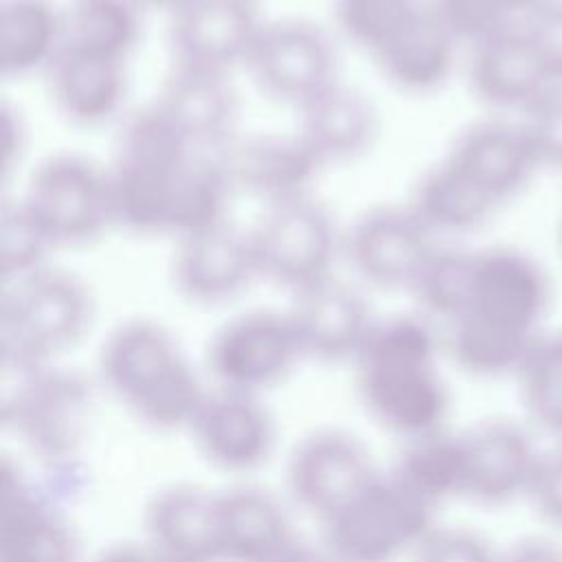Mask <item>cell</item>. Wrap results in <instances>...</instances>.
<instances>
[{"instance_id": "7bdbcfd3", "label": "cell", "mask_w": 562, "mask_h": 562, "mask_svg": "<svg viewBox=\"0 0 562 562\" xmlns=\"http://www.w3.org/2000/svg\"><path fill=\"white\" fill-rule=\"evenodd\" d=\"M24 125L22 119L4 108L2 110V121H0V147H2V167L4 171H11L15 162H20V156L24 151Z\"/></svg>"}, {"instance_id": "bcb514c9", "label": "cell", "mask_w": 562, "mask_h": 562, "mask_svg": "<svg viewBox=\"0 0 562 562\" xmlns=\"http://www.w3.org/2000/svg\"><path fill=\"white\" fill-rule=\"evenodd\" d=\"M92 562H160V558L149 549V544L123 542L103 549Z\"/></svg>"}, {"instance_id": "30bf717a", "label": "cell", "mask_w": 562, "mask_h": 562, "mask_svg": "<svg viewBox=\"0 0 562 562\" xmlns=\"http://www.w3.org/2000/svg\"><path fill=\"white\" fill-rule=\"evenodd\" d=\"M549 305L551 279L538 259L514 246L474 250L470 303L463 316L507 334L536 338L542 334Z\"/></svg>"}, {"instance_id": "e0dca14e", "label": "cell", "mask_w": 562, "mask_h": 562, "mask_svg": "<svg viewBox=\"0 0 562 562\" xmlns=\"http://www.w3.org/2000/svg\"><path fill=\"white\" fill-rule=\"evenodd\" d=\"M259 277L250 235L228 222L180 237L171 261L173 288L195 305L213 307L241 296Z\"/></svg>"}, {"instance_id": "ac0fdd59", "label": "cell", "mask_w": 562, "mask_h": 562, "mask_svg": "<svg viewBox=\"0 0 562 562\" xmlns=\"http://www.w3.org/2000/svg\"><path fill=\"white\" fill-rule=\"evenodd\" d=\"M217 156L233 189H241L268 206L310 195L318 171L325 167L299 132L231 138Z\"/></svg>"}, {"instance_id": "5bb4252c", "label": "cell", "mask_w": 562, "mask_h": 562, "mask_svg": "<svg viewBox=\"0 0 562 562\" xmlns=\"http://www.w3.org/2000/svg\"><path fill=\"white\" fill-rule=\"evenodd\" d=\"M202 459L226 474H250L277 446V422L259 395L213 389L189 426Z\"/></svg>"}, {"instance_id": "4fadbf2b", "label": "cell", "mask_w": 562, "mask_h": 562, "mask_svg": "<svg viewBox=\"0 0 562 562\" xmlns=\"http://www.w3.org/2000/svg\"><path fill=\"white\" fill-rule=\"evenodd\" d=\"M435 235L411 206H373L342 233V255L353 272L380 290H408L437 250Z\"/></svg>"}, {"instance_id": "4316f807", "label": "cell", "mask_w": 562, "mask_h": 562, "mask_svg": "<svg viewBox=\"0 0 562 562\" xmlns=\"http://www.w3.org/2000/svg\"><path fill=\"white\" fill-rule=\"evenodd\" d=\"M301 110L299 134L316 151L323 165H342L364 156L378 134L375 103L360 90L336 81Z\"/></svg>"}, {"instance_id": "681fc988", "label": "cell", "mask_w": 562, "mask_h": 562, "mask_svg": "<svg viewBox=\"0 0 562 562\" xmlns=\"http://www.w3.org/2000/svg\"><path fill=\"white\" fill-rule=\"evenodd\" d=\"M558 239H560V248H562V217H560V228H558Z\"/></svg>"}, {"instance_id": "836d02e7", "label": "cell", "mask_w": 562, "mask_h": 562, "mask_svg": "<svg viewBox=\"0 0 562 562\" xmlns=\"http://www.w3.org/2000/svg\"><path fill=\"white\" fill-rule=\"evenodd\" d=\"M538 338V336H536ZM536 338H522L463 316L448 325V351L470 375H514Z\"/></svg>"}, {"instance_id": "2e32d148", "label": "cell", "mask_w": 562, "mask_h": 562, "mask_svg": "<svg viewBox=\"0 0 562 562\" xmlns=\"http://www.w3.org/2000/svg\"><path fill=\"white\" fill-rule=\"evenodd\" d=\"M443 160L498 209L520 195L540 171L518 116H492L468 125L454 136Z\"/></svg>"}, {"instance_id": "4dcf8cb0", "label": "cell", "mask_w": 562, "mask_h": 562, "mask_svg": "<svg viewBox=\"0 0 562 562\" xmlns=\"http://www.w3.org/2000/svg\"><path fill=\"white\" fill-rule=\"evenodd\" d=\"M411 211L437 235H463L481 228L498 206L443 158L413 187Z\"/></svg>"}, {"instance_id": "d6986e66", "label": "cell", "mask_w": 562, "mask_h": 562, "mask_svg": "<svg viewBox=\"0 0 562 562\" xmlns=\"http://www.w3.org/2000/svg\"><path fill=\"white\" fill-rule=\"evenodd\" d=\"M465 72L472 94L498 114L520 116L553 88L522 24H512L470 46Z\"/></svg>"}, {"instance_id": "f6af8a7d", "label": "cell", "mask_w": 562, "mask_h": 562, "mask_svg": "<svg viewBox=\"0 0 562 562\" xmlns=\"http://www.w3.org/2000/svg\"><path fill=\"white\" fill-rule=\"evenodd\" d=\"M272 562H340V560L323 540L310 542V540L296 538Z\"/></svg>"}, {"instance_id": "9c48e42d", "label": "cell", "mask_w": 562, "mask_h": 562, "mask_svg": "<svg viewBox=\"0 0 562 562\" xmlns=\"http://www.w3.org/2000/svg\"><path fill=\"white\" fill-rule=\"evenodd\" d=\"M22 200L55 246H86L116 224L110 171L86 156L46 158L31 173Z\"/></svg>"}, {"instance_id": "ba28073f", "label": "cell", "mask_w": 562, "mask_h": 562, "mask_svg": "<svg viewBox=\"0 0 562 562\" xmlns=\"http://www.w3.org/2000/svg\"><path fill=\"white\" fill-rule=\"evenodd\" d=\"M303 349L288 312L250 310L228 318L209 340L206 369L215 389L248 395L281 384Z\"/></svg>"}, {"instance_id": "1f68e13d", "label": "cell", "mask_w": 562, "mask_h": 562, "mask_svg": "<svg viewBox=\"0 0 562 562\" xmlns=\"http://www.w3.org/2000/svg\"><path fill=\"white\" fill-rule=\"evenodd\" d=\"M138 0H72L66 13V44L127 61L143 31Z\"/></svg>"}, {"instance_id": "f907efd6", "label": "cell", "mask_w": 562, "mask_h": 562, "mask_svg": "<svg viewBox=\"0 0 562 562\" xmlns=\"http://www.w3.org/2000/svg\"><path fill=\"white\" fill-rule=\"evenodd\" d=\"M160 562H165V560H160Z\"/></svg>"}, {"instance_id": "44dd1931", "label": "cell", "mask_w": 562, "mask_h": 562, "mask_svg": "<svg viewBox=\"0 0 562 562\" xmlns=\"http://www.w3.org/2000/svg\"><path fill=\"white\" fill-rule=\"evenodd\" d=\"M303 358L353 362L375 318L360 290L336 277L294 294L288 310Z\"/></svg>"}, {"instance_id": "7c38bea8", "label": "cell", "mask_w": 562, "mask_h": 562, "mask_svg": "<svg viewBox=\"0 0 562 562\" xmlns=\"http://www.w3.org/2000/svg\"><path fill=\"white\" fill-rule=\"evenodd\" d=\"M378 474L362 441L338 428L305 435L285 463L292 501L321 525L351 503Z\"/></svg>"}, {"instance_id": "9a60e30c", "label": "cell", "mask_w": 562, "mask_h": 562, "mask_svg": "<svg viewBox=\"0 0 562 562\" xmlns=\"http://www.w3.org/2000/svg\"><path fill=\"white\" fill-rule=\"evenodd\" d=\"M259 0H182L171 9L173 64L228 75L244 64L263 26Z\"/></svg>"}, {"instance_id": "7a4b0ae2", "label": "cell", "mask_w": 562, "mask_h": 562, "mask_svg": "<svg viewBox=\"0 0 562 562\" xmlns=\"http://www.w3.org/2000/svg\"><path fill=\"white\" fill-rule=\"evenodd\" d=\"M99 373L140 424L160 432L189 430L209 395L176 338L154 321L119 325L101 347Z\"/></svg>"}, {"instance_id": "6da1fadb", "label": "cell", "mask_w": 562, "mask_h": 562, "mask_svg": "<svg viewBox=\"0 0 562 562\" xmlns=\"http://www.w3.org/2000/svg\"><path fill=\"white\" fill-rule=\"evenodd\" d=\"M437 356L426 318L400 314L373 323L353 367L360 402L378 426L404 441L446 428L450 391Z\"/></svg>"}, {"instance_id": "ab89813d", "label": "cell", "mask_w": 562, "mask_h": 562, "mask_svg": "<svg viewBox=\"0 0 562 562\" xmlns=\"http://www.w3.org/2000/svg\"><path fill=\"white\" fill-rule=\"evenodd\" d=\"M411 562H501V555L476 531L435 527L415 547Z\"/></svg>"}, {"instance_id": "ffe728a7", "label": "cell", "mask_w": 562, "mask_h": 562, "mask_svg": "<svg viewBox=\"0 0 562 562\" xmlns=\"http://www.w3.org/2000/svg\"><path fill=\"white\" fill-rule=\"evenodd\" d=\"M468 457L465 496L498 507L527 498L540 450L531 435L512 419H485L463 432Z\"/></svg>"}, {"instance_id": "e575fe53", "label": "cell", "mask_w": 562, "mask_h": 562, "mask_svg": "<svg viewBox=\"0 0 562 562\" xmlns=\"http://www.w3.org/2000/svg\"><path fill=\"white\" fill-rule=\"evenodd\" d=\"M474 250L437 248L411 292L428 318L446 327L461 318L470 303Z\"/></svg>"}, {"instance_id": "5b68a950", "label": "cell", "mask_w": 562, "mask_h": 562, "mask_svg": "<svg viewBox=\"0 0 562 562\" xmlns=\"http://www.w3.org/2000/svg\"><path fill=\"white\" fill-rule=\"evenodd\" d=\"M323 542L340 562H395L437 527L435 507L378 474L323 525Z\"/></svg>"}, {"instance_id": "8d00e7d4", "label": "cell", "mask_w": 562, "mask_h": 562, "mask_svg": "<svg viewBox=\"0 0 562 562\" xmlns=\"http://www.w3.org/2000/svg\"><path fill=\"white\" fill-rule=\"evenodd\" d=\"M50 248H57L24 200L7 202L0 222V274L4 285L26 279L46 266Z\"/></svg>"}, {"instance_id": "74e56055", "label": "cell", "mask_w": 562, "mask_h": 562, "mask_svg": "<svg viewBox=\"0 0 562 562\" xmlns=\"http://www.w3.org/2000/svg\"><path fill=\"white\" fill-rule=\"evenodd\" d=\"M461 46H474L512 26L498 0H426Z\"/></svg>"}, {"instance_id": "c3c4849f", "label": "cell", "mask_w": 562, "mask_h": 562, "mask_svg": "<svg viewBox=\"0 0 562 562\" xmlns=\"http://www.w3.org/2000/svg\"><path fill=\"white\" fill-rule=\"evenodd\" d=\"M143 7H160V9H173L176 4H180L182 0H138Z\"/></svg>"}, {"instance_id": "60d3db41", "label": "cell", "mask_w": 562, "mask_h": 562, "mask_svg": "<svg viewBox=\"0 0 562 562\" xmlns=\"http://www.w3.org/2000/svg\"><path fill=\"white\" fill-rule=\"evenodd\" d=\"M527 498L549 527L562 531V441L540 454Z\"/></svg>"}, {"instance_id": "cb8c5ba5", "label": "cell", "mask_w": 562, "mask_h": 562, "mask_svg": "<svg viewBox=\"0 0 562 562\" xmlns=\"http://www.w3.org/2000/svg\"><path fill=\"white\" fill-rule=\"evenodd\" d=\"M0 562H77V540L64 516L2 465Z\"/></svg>"}, {"instance_id": "ee69618b", "label": "cell", "mask_w": 562, "mask_h": 562, "mask_svg": "<svg viewBox=\"0 0 562 562\" xmlns=\"http://www.w3.org/2000/svg\"><path fill=\"white\" fill-rule=\"evenodd\" d=\"M501 562H562V547L547 538H522L501 555Z\"/></svg>"}, {"instance_id": "8992f818", "label": "cell", "mask_w": 562, "mask_h": 562, "mask_svg": "<svg viewBox=\"0 0 562 562\" xmlns=\"http://www.w3.org/2000/svg\"><path fill=\"white\" fill-rule=\"evenodd\" d=\"M259 277L299 294L334 277L342 235L325 204L312 195L270 204L248 233Z\"/></svg>"}, {"instance_id": "7dc6e473", "label": "cell", "mask_w": 562, "mask_h": 562, "mask_svg": "<svg viewBox=\"0 0 562 562\" xmlns=\"http://www.w3.org/2000/svg\"><path fill=\"white\" fill-rule=\"evenodd\" d=\"M549 0H498L501 9L514 24H522L529 20L538 9H542Z\"/></svg>"}, {"instance_id": "277c9868", "label": "cell", "mask_w": 562, "mask_h": 562, "mask_svg": "<svg viewBox=\"0 0 562 562\" xmlns=\"http://www.w3.org/2000/svg\"><path fill=\"white\" fill-rule=\"evenodd\" d=\"M92 312V294L86 283L64 270L44 268L4 285L2 362L48 367L86 336Z\"/></svg>"}, {"instance_id": "7402d4cb", "label": "cell", "mask_w": 562, "mask_h": 562, "mask_svg": "<svg viewBox=\"0 0 562 562\" xmlns=\"http://www.w3.org/2000/svg\"><path fill=\"white\" fill-rule=\"evenodd\" d=\"M198 149L220 151L233 136L237 92L228 75L173 64L154 103Z\"/></svg>"}, {"instance_id": "f35d334b", "label": "cell", "mask_w": 562, "mask_h": 562, "mask_svg": "<svg viewBox=\"0 0 562 562\" xmlns=\"http://www.w3.org/2000/svg\"><path fill=\"white\" fill-rule=\"evenodd\" d=\"M540 169L562 171V86L547 90L518 116Z\"/></svg>"}, {"instance_id": "484cf974", "label": "cell", "mask_w": 562, "mask_h": 562, "mask_svg": "<svg viewBox=\"0 0 562 562\" xmlns=\"http://www.w3.org/2000/svg\"><path fill=\"white\" fill-rule=\"evenodd\" d=\"M46 77L55 108L75 125H103L123 108L127 75L121 59L66 44Z\"/></svg>"}, {"instance_id": "83f0119b", "label": "cell", "mask_w": 562, "mask_h": 562, "mask_svg": "<svg viewBox=\"0 0 562 562\" xmlns=\"http://www.w3.org/2000/svg\"><path fill=\"white\" fill-rule=\"evenodd\" d=\"M459 48L457 37L424 0L415 20L373 59L397 90L430 94L452 77Z\"/></svg>"}, {"instance_id": "d6a6232c", "label": "cell", "mask_w": 562, "mask_h": 562, "mask_svg": "<svg viewBox=\"0 0 562 562\" xmlns=\"http://www.w3.org/2000/svg\"><path fill=\"white\" fill-rule=\"evenodd\" d=\"M514 378L529 419L562 441V331H542Z\"/></svg>"}, {"instance_id": "f1b7e54d", "label": "cell", "mask_w": 562, "mask_h": 562, "mask_svg": "<svg viewBox=\"0 0 562 562\" xmlns=\"http://www.w3.org/2000/svg\"><path fill=\"white\" fill-rule=\"evenodd\" d=\"M66 46V13L50 0H4L0 68L4 77L46 72Z\"/></svg>"}, {"instance_id": "d590c367", "label": "cell", "mask_w": 562, "mask_h": 562, "mask_svg": "<svg viewBox=\"0 0 562 562\" xmlns=\"http://www.w3.org/2000/svg\"><path fill=\"white\" fill-rule=\"evenodd\" d=\"M424 0H334V20L345 40L375 57L419 13Z\"/></svg>"}, {"instance_id": "52a82bcc", "label": "cell", "mask_w": 562, "mask_h": 562, "mask_svg": "<svg viewBox=\"0 0 562 562\" xmlns=\"http://www.w3.org/2000/svg\"><path fill=\"white\" fill-rule=\"evenodd\" d=\"M4 417L20 439L42 459H66L81 443L90 417V389L55 367H22L2 362Z\"/></svg>"}, {"instance_id": "3957f363", "label": "cell", "mask_w": 562, "mask_h": 562, "mask_svg": "<svg viewBox=\"0 0 562 562\" xmlns=\"http://www.w3.org/2000/svg\"><path fill=\"white\" fill-rule=\"evenodd\" d=\"M195 154L156 105L127 116L108 169L114 222L136 235H171L178 189Z\"/></svg>"}, {"instance_id": "603a6c76", "label": "cell", "mask_w": 562, "mask_h": 562, "mask_svg": "<svg viewBox=\"0 0 562 562\" xmlns=\"http://www.w3.org/2000/svg\"><path fill=\"white\" fill-rule=\"evenodd\" d=\"M299 536L266 490L239 485L215 494L217 562H272Z\"/></svg>"}, {"instance_id": "8fae6325", "label": "cell", "mask_w": 562, "mask_h": 562, "mask_svg": "<svg viewBox=\"0 0 562 562\" xmlns=\"http://www.w3.org/2000/svg\"><path fill=\"white\" fill-rule=\"evenodd\" d=\"M331 37L305 20L263 22L246 59L255 83L277 101L305 105L336 79Z\"/></svg>"}, {"instance_id": "d4e9b609", "label": "cell", "mask_w": 562, "mask_h": 562, "mask_svg": "<svg viewBox=\"0 0 562 562\" xmlns=\"http://www.w3.org/2000/svg\"><path fill=\"white\" fill-rule=\"evenodd\" d=\"M215 494L198 483L158 490L145 507V544L165 562H217Z\"/></svg>"}, {"instance_id": "f546056e", "label": "cell", "mask_w": 562, "mask_h": 562, "mask_svg": "<svg viewBox=\"0 0 562 562\" xmlns=\"http://www.w3.org/2000/svg\"><path fill=\"white\" fill-rule=\"evenodd\" d=\"M391 476L430 507L465 496L468 457L463 432L446 428L404 441Z\"/></svg>"}, {"instance_id": "b9f144b4", "label": "cell", "mask_w": 562, "mask_h": 562, "mask_svg": "<svg viewBox=\"0 0 562 562\" xmlns=\"http://www.w3.org/2000/svg\"><path fill=\"white\" fill-rule=\"evenodd\" d=\"M553 86H562V0H549L522 22Z\"/></svg>"}]
</instances>
